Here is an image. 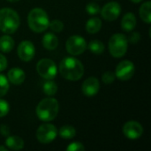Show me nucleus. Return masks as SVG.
Instances as JSON below:
<instances>
[{"mask_svg": "<svg viewBox=\"0 0 151 151\" xmlns=\"http://www.w3.org/2000/svg\"><path fill=\"white\" fill-rule=\"evenodd\" d=\"M14 40L8 35H3L0 38V50L4 53L11 52L14 48Z\"/></svg>", "mask_w": 151, "mask_h": 151, "instance_id": "18", "label": "nucleus"}, {"mask_svg": "<svg viewBox=\"0 0 151 151\" xmlns=\"http://www.w3.org/2000/svg\"><path fill=\"white\" fill-rule=\"evenodd\" d=\"M9 2H12V3H14V2H17V1H19V0H8Z\"/></svg>", "mask_w": 151, "mask_h": 151, "instance_id": "35", "label": "nucleus"}, {"mask_svg": "<svg viewBox=\"0 0 151 151\" xmlns=\"http://www.w3.org/2000/svg\"><path fill=\"white\" fill-rule=\"evenodd\" d=\"M7 65H8V62H7L6 58L3 54L0 53V72L5 70L7 67Z\"/></svg>", "mask_w": 151, "mask_h": 151, "instance_id": "31", "label": "nucleus"}, {"mask_svg": "<svg viewBox=\"0 0 151 151\" xmlns=\"http://www.w3.org/2000/svg\"><path fill=\"white\" fill-rule=\"evenodd\" d=\"M10 111V105L9 104L3 99H0V118H3L8 114Z\"/></svg>", "mask_w": 151, "mask_h": 151, "instance_id": "28", "label": "nucleus"}, {"mask_svg": "<svg viewBox=\"0 0 151 151\" xmlns=\"http://www.w3.org/2000/svg\"><path fill=\"white\" fill-rule=\"evenodd\" d=\"M123 134L124 135L130 140H137L143 134L142 126L134 120L127 121L123 126Z\"/></svg>", "mask_w": 151, "mask_h": 151, "instance_id": "11", "label": "nucleus"}, {"mask_svg": "<svg viewBox=\"0 0 151 151\" xmlns=\"http://www.w3.org/2000/svg\"><path fill=\"white\" fill-rule=\"evenodd\" d=\"M88 48L86 40L80 35L70 36L65 42V49L67 52L73 56H78L82 54Z\"/></svg>", "mask_w": 151, "mask_h": 151, "instance_id": "8", "label": "nucleus"}, {"mask_svg": "<svg viewBox=\"0 0 151 151\" xmlns=\"http://www.w3.org/2000/svg\"><path fill=\"white\" fill-rule=\"evenodd\" d=\"M136 24H137L136 17L132 12L126 13L121 19V28L126 32L133 31L135 28Z\"/></svg>", "mask_w": 151, "mask_h": 151, "instance_id": "15", "label": "nucleus"}, {"mask_svg": "<svg viewBox=\"0 0 151 151\" xmlns=\"http://www.w3.org/2000/svg\"><path fill=\"white\" fill-rule=\"evenodd\" d=\"M58 134L62 139L70 140L76 135V130L72 126H64L59 129Z\"/></svg>", "mask_w": 151, "mask_h": 151, "instance_id": "22", "label": "nucleus"}, {"mask_svg": "<svg viewBox=\"0 0 151 151\" xmlns=\"http://www.w3.org/2000/svg\"><path fill=\"white\" fill-rule=\"evenodd\" d=\"M27 24L34 32L42 33L49 27V16L43 9L35 7L32 9L27 15Z\"/></svg>", "mask_w": 151, "mask_h": 151, "instance_id": "4", "label": "nucleus"}, {"mask_svg": "<svg viewBox=\"0 0 151 151\" xmlns=\"http://www.w3.org/2000/svg\"><path fill=\"white\" fill-rule=\"evenodd\" d=\"M88 47L92 53L96 54V55H100V54L104 53V44L101 41H98V40L91 41L88 43Z\"/></svg>", "mask_w": 151, "mask_h": 151, "instance_id": "23", "label": "nucleus"}, {"mask_svg": "<svg viewBox=\"0 0 151 151\" xmlns=\"http://www.w3.org/2000/svg\"><path fill=\"white\" fill-rule=\"evenodd\" d=\"M81 89L86 96H94L100 89V82L97 78L89 77L82 83Z\"/></svg>", "mask_w": 151, "mask_h": 151, "instance_id": "13", "label": "nucleus"}, {"mask_svg": "<svg viewBox=\"0 0 151 151\" xmlns=\"http://www.w3.org/2000/svg\"><path fill=\"white\" fill-rule=\"evenodd\" d=\"M42 45L48 50H53L57 49L58 45V38L53 33H46L42 37Z\"/></svg>", "mask_w": 151, "mask_h": 151, "instance_id": "16", "label": "nucleus"}, {"mask_svg": "<svg viewBox=\"0 0 151 151\" xmlns=\"http://www.w3.org/2000/svg\"><path fill=\"white\" fill-rule=\"evenodd\" d=\"M5 145L8 149L12 150H20L24 148V141L19 136L9 135L6 138Z\"/></svg>", "mask_w": 151, "mask_h": 151, "instance_id": "17", "label": "nucleus"}, {"mask_svg": "<svg viewBox=\"0 0 151 151\" xmlns=\"http://www.w3.org/2000/svg\"><path fill=\"white\" fill-rule=\"evenodd\" d=\"M140 17L141 19L147 24H150L151 22V2L147 1L142 4L140 7Z\"/></svg>", "mask_w": 151, "mask_h": 151, "instance_id": "20", "label": "nucleus"}, {"mask_svg": "<svg viewBox=\"0 0 151 151\" xmlns=\"http://www.w3.org/2000/svg\"><path fill=\"white\" fill-rule=\"evenodd\" d=\"M7 148H5V147H4V146H0V150L2 151H7Z\"/></svg>", "mask_w": 151, "mask_h": 151, "instance_id": "33", "label": "nucleus"}, {"mask_svg": "<svg viewBox=\"0 0 151 151\" xmlns=\"http://www.w3.org/2000/svg\"><path fill=\"white\" fill-rule=\"evenodd\" d=\"M58 134L57 127L49 123L41 125L36 131V139L42 144H48L53 142Z\"/></svg>", "mask_w": 151, "mask_h": 151, "instance_id": "7", "label": "nucleus"}, {"mask_svg": "<svg viewBox=\"0 0 151 151\" xmlns=\"http://www.w3.org/2000/svg\"><path fill=\"white\" fill-rule=\"evenodd\" d=\"M38 74L44 80H53L58 73V67L55 62L50 58H42L36 65Z\"/></svg>", "mask_w": 151, "mask_h": 151, "instance_id": "6", "label": "nucleus"}, {"mask_svg": "<svg viewBox=\"0 0 151 151\" xmlns=\"http://www.w3.org/2000/svg\"><path fill=\"white\" fill-rule=\"evenodd\" d=\"M133 3H134V4H138V3H141L142 0H131Z\"/></svg>", "mask_w": 151, "mask_h": 151, "instance_id": "34", "label": "nucleus"}, {"mask_svg": "<svg viewBox=\"0 0 151 151\" xmlns=\"http://www.w3.org/2000/svg\"><path fill=\"white\" fill-rule=\"evenodd\" d=\"M17 53L19 58L22 61L28 62L34 58L35 54V49L34 44L30 41H23L19 44Z\"/></svg>", "mask_w": 151, "mask_h": 151, "instance_id": "12", "label": "nucleus"}, {"mask_svg": "<svg viewBox=\"0 0 151 151\" xmlns=\"http://www.w3.org/2000/svg\"><path fill=\"white\" fill-rule=\"evenodd\" d=\"M102 28V20L97 18L94 17L89 19L86 23V30L89 34H96Z\"/></svg>", "mask_w": 151, "mask_h": 151, "instance_id": "19", "label": "nucleus"}, {"mask_svg": "<svg viewBox=\"0 0 151 151\" xmlns=\"http://www.w3.org/2000/svg\"><path fill=\"white\" fill-rule=\"evenodd\" d=\"M134 72L135 67L134 63L129 60H123L117 65L115 75L119 80L122 81H127L134 76Z\"/></svg>", "mask_w": 151, "mask_h": 151, "instance_id": "9", "label": "nucleus"}, {"mask_svg": "<svg viewBox=\"0 0 151 151\" xmlns=\"http://www.w3.org/2000/svg\"><path fill=\"white\" fill-rule=\"evenodd\" d=\"M26 78L25 72L18 67H13L10 69V71L7 73V79L8 81L14 84V85H20L24 82Z\"/></svg>", "mask_w": 151, "mask_h": 151, "instance_id": "14", "label": "nucleus"}, {"mask_svg": "<svg viewBox=\"0 0 151 151\" xmlns=\"http://www.w3.org/2000/svg\"><path fill=\"white\" fill-rule=\"evenodd\" d=\"M9 81L8 79L3 75L0 74V97L5 96L9 90Z\"/></svg>", "mask_w": 151, "mask_h": 151, "instance_id": "24", "label": "nucleus"}, {"mask_svg": "<svg viewBox=\"0 0 151 151\" xmlns=\"http://www.w3.org/2000/svg\"><path fill=\"white\" fill-rule=\"evenodd\" d=\"M10 128L9 127H7L6 125H1L0 126V134L4 136V137H7L10 135Z\"/></svg>", "mask_w": 151, "mask_h": 151, "instance_id": "32", "label": "nucleus"}, {"mask_svg": "<svg viewBox=\"0 0 151 151\" xmlns=\"http://www.w3.org/2000/svg\"><path fill=\"white\" fill-rule=\"evenodd\" d=\"M59 112V104L52 96L42 99L36 106L35 113L39 119L44 122H50L56 119Z\"/></svg>", "mask_w": 151, "mask_h": 151, "instance_id": "2", "label": "nucleus"}, {"mask_svg": "<svg viewBox=\"0 0 151 151\" xmlns=\"http://www.w3.org/2000/svg\"><path fill=\"white\" fill-rule=\"evenodd\" d=\"M100 11H101V8H100L99 4L96 3L91 2L86 5V12L90 15H96V14L99 13Z\"/></svg>", "mask_w": 151, "mask_h": 151, "instance_id": "26", "label": "nucleus"}, {"mask_svg": "<svg viewBox=\"0 0 151 151\" xmlns=\"http://www.w3.org/2000/svg\"><path fill=\"white\" fill-rule=\"evenodd\" d=\"M49 27L56 33H60L64 29V23L61 20L58 19H54L52 21H50Z\"/></svg>", "mask_w": 151, "mask_h": 151, "instance_id": "25", "label": "nucleus"}, {"mask_svg": "<svg viewBox=\"0 0 151 151\" xmlns=\"http://www.w3.org/2000/svg\"><path fill=\"white\" fill-rule=\"evenodd\" d=\"M67 151H84L85 150V147L83 146L82 143L75 142H72L70 143L67 148H66Z\"/></svg>", "mask_w": 151, "mask_h": 151, "instance_id": "29", "label": "nucleus"}, {"mask_svg": "<svg viewBox=\"0 0 151 151\" xmlns=\"http://www.w3.org/2000/svg\"><path fill=\"white\" fill-rule=\"evenodd\" d=\"M109 50L112 57L122 58L127 51L128 40L127 37L120 33L114 34L109 40Z\"/></svg>", "mask_w": 151, "mask_h": 151, "instance_id": "5", "label": "nucleus"}, {"mask_svg": "<svg viewBox=\"0 0 151 151\" xmlns=\"http://www.w3.org/2000/svg\"><path fill=\"white\" fill-rule=\"evenodd\" d=\"M127 40L132 43H137L141 40V35L138 32H132Z\"/></svg>", "mask_w": 151, "mask_h": 151, "instance_id": "30", "label": "nucleus"}, {"mask_svg": "<svg viewBox=\"0 0 151 151\" xmlns=\"http://www.w3.org/2000/svg\"><path fill=\"white\" fill-rule=\"evenodd\" d=\"M42 90L48 96H53L58 92V85L52 80H47L42 85Z\"/></svg>", "mask_w": 151, "mask_h": 151, "instance_id": "21", "label": "nucleus"}, {"mask_svg": "<svg viewBox=\"0 0 151 151\" xmlns=\"http://www.w3.org/2000/svg\"><path fill=\"white\" fill-rule=\"evenodd\" d=\"M59 73L65 79L71 81H77L84 74V66L78 58L67 57L61 60Z\"/></svg>", "mask_w": 151, "mask_h": 151, "instance_id": "1", "label": "nucleus"}, {"mask_svg": "<svg viewBox=\"0 0 151 151\" xmlns=\"http://www.w3.org/2000/svg\"><path fill=\"white\" fill-rule=\"evenodd\" d=\"M102 17L107 21H113L119 18L121 13V6L118 2L107 3L100 11Z\"/></svg>", "mask_w": 151, "mask_h": 151, "instance_id": "10", "label": "nucleus"}, {"mask_svg": "<svg viewBox=\"0 0 151 151\" xmlns=\"http://www.w3.org/2000/svg\"><path fill=\"white\" fill-rule=\"evenodd\" d=\"M20 24L19 16L12 8L0 9V30L6 35L13 34L17 31Z\"/></svg>", "mask_w": 151, "mask_h": 151, "instance_id": "3", "label": "nucleus"}, {"mask_svg": "<svg viewBox=\"0 0 151 151\" xmlns=\"http://www.w3.org/2000/svg\"><path fill=\"white\" fill-rule=\"evenodd\" d=\"M116 79V75L115 73L111 72V71H107L105 72L103 76H102V81L103 82H104L105 84H111L112 82H114Z\"/></svg>", "mask_w": 151, "mask_h": 151, "instance_id": "27", "label": "nucleus"}]
</instances>
